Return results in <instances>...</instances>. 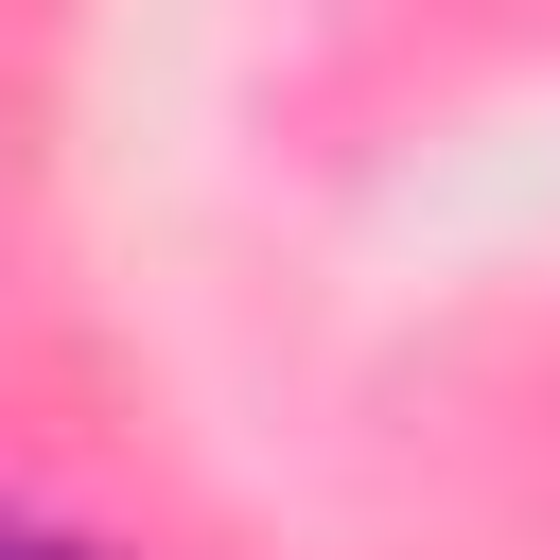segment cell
<instances>
[{
	"label": "cell",
	"instance_id": "obj_1",
	"mask_svg": "<svg viewBox=\"0 0 560 560\" xmlns=\"http://www.w3.org/2000/svg\"><path fill=\"white\" fill-rule=\"evenodd\" d=\"M0 560H88V542H52V525H18V508H0Z\"/></svg>",
	"mask_w": 560,
	"mask_h": 560
}]
</instances>
